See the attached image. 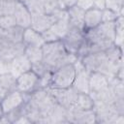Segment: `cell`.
<instances>
[{"label":"cell","mask_w":124,"mask_h":124,"mask_svg":"<svg viewBox=\"0 0 124 124\" xmlns=\"http://www.w3.org/2000/svg\"><path fill=\"white\" fill-rule=\"evenodd\" d=\"M76 5L80 9H82L83 11H87L94 7L93 0H78Z\"/></svg>","instance_id":"32"},{"label":"cell","mask_w":124,"mask_h":124,"mask_svg":"<svg viewBox=\"0 0 124 124\" xmlns=\"http://www.w3.org/2000/svg\"><path fill=\"white\" fill-rule=\"evenodd\" d=\"M70 27L69 21H68V17L66 18H61V19H57L51 26L50 29L54 32V34L61 40L67 33L68 29Z\"/></svg>","instance_id":"21"},{"label":"cell","mask_w":124,"mask_h":124,"mask_svg":"<svg viewBox=\"0 0 124 124\" xmlns=\"http://www.w3.org/2000/svg\"><path fill=\"white\" fill-rule=\"evenodd\" d=\"M124 19L123 16L120 15L114 21L115 25V37H114V45L123 48V39H124Z\"/></svg>","instance_id":"22"},{"label":"cell","mask_w":124,"mask_h":124,"mask_svg":"<svg viewBox=\"0 0 124 124\" xmlns=\"http://www.w3.org/2000/svg\"><path fill=\"white\" fill-rule=\"evenodd\" d=\"M16 90V78L11 73L0 76V100Z\"/></svg>","instance_id":"13"},{"label":"cell","mask_w":124,"mask_h":124,"mask_svg":"<svg viewBox=\"0 0 124 124\" xmlns=\"http://www.w3.org/2000/svg\"><path fill=\"white\" fill-rule=\"evenodd\" d=\"M31 124V121H30V119L27 117V115H23V116H21V117H19L16 122H15V124Z\"/></svg>","instance_id":"34"},{"label":"cell","mask_w":124,"mask_h":124,"mask_svg":"<svg viewBox=\"0 0 124 124\" xmlns=\"http://www.w3.org/2000/svg\"><path fill=\"white\" fill-rule=\"evenodd\" d=\"M22 42L26 46H42L45 44L41 33L35 31L31 27L25 28L24 33H23V41Z\"/></svg>","instance_id":"17"},{"label":"cell","mask_w":124,"mask_h":124,"mask_svg":"<svg viewBox=\"0 0 124 124\" xmlns=\"http://www.w3.org/2000/svg\"><path fill=\"white\" fill-rule=\"evenodd\" d=\"M39 77L32 71L29 70L16 78V90L24 93L29 94L36 89L37 81Z\"/></svg>","instance_id":"7"},{"label":"cell","mask_w":124,"mask_h":124,"mask_svg":"<svg viewBox=\"0 0 124 124\" xmlns=\"http://www.w3.org/2000/svg\"><path fill=\"white\" fill-rule=\"evenodd\" d=\"M26 98V94L15 90L11 93H9L7 96H5L3 99L0 100V105L2 108V110L4 113H8L9 111L13 110L19 105H21Z\"/></svg>","instance_id":"8"},{"label":"cell","mask_w":124,"mask_h":124,"mask_svg":"<svg viewBox=\"0 0 124 124\" xmlns=\"http://www.w3.org/2000/svg\"><path fill=\"white\" fill-rule=\"evenodd\" d=\"M3 114H4V112H3V110H2V108H1V105H0V117H1Z\"/></svg>","instance_id":"38"},{"label":"cell","mask_w":124,"mask_h":124,"mask_svg":"<svg viewBox=\"0 0 124 124\" xmlns=\"http://www.w3.org/2000/svg\"><path fill=\"white\" fill-rule=\"evenodd\" d=\"M15 25L16 24V20L13 16H0V29L7 30Z\"/></svg>","instance_id":"30"},{"label":"cell","mask_w":124,"mask_h":124,"mask_svg":"<svg viewBox=\"0 0 124 124\" xmlns=\"http://www.w3.org/2000/svg\"><path fill=\"white\" fill-rule=\"evenodd\" d=\"M79 59L81 60L85 70L88 71L89 73H92V72H99L101 67L108 60V57L104 50V51L91 52Z\"/></svg>","instance_id":"6"},{"label":"cell","mask_w":124,"mask_h":124,"mask_svg":"<svg viewBox=\"0 0 124 124\" xmlns=\"http://www.w3.org/2000/svg\"><path fill=\"white\" fill-rule=\"evenodd\" d=\"M94 101L89 93H78L76 103L72 107L76 109H92Z\"/></svg>","instance_id":"19"},{"label":"cell","mask_w":124,"mask_h":124,"mask_svg":"<svg viewBox=\"0 0 124 124\" xmlns=\"http://www.w3.org/2000/svg\"><path fill=\"white\" fill-rule=\"evenodd\" d=\"M11 61H6L3 59H0V76L4 74H8L11 72Z\"/></svg>","instance_id":"33"},{"label":"cell","mask_w":124,"mask_h":124,"mask_svg":"<svg viewBox=\"0 0 124 124\" xmlns=\"http://www.w3.org/2000/svg\"><path fill=\"white\" fill-rule=\"evenodd\" d=\"M41 35H42V38H43V40H44L45 43H50V42H55V41L60 40V39L54 34V32H53L50 28H48V29H46V31L42 32Z\"/></svg>","instance_id":"31"},{"label":"cell","mask_w":124,"mask_h":124,"mask_svg":"<svg viewBox=\"0 0 124 124\" xmlns=\"http://www.w3.org/2000/svg\"><path fill=\"white\" fill-rule=\"evenodd\" d=\"M66 11H67L68 21H69L70 26L78 27V28L84 30L83 19H84L85 11H83L82 9L78 7L77 5H74V6L70 7V8H68V9H66Z\"/></svg>","instance_id":"12"},{"label":"cell","mask_w":124,"mask_h":124,"mask_svg":"<svg viewBox=\"0 0 124 124\" xmlns=\"http://www.w3.org/2000/svg\"><path fill=\"white\" fill-rule=\"evenodd\" d=\"M31 70L38 76V77H41L46 73H49V72H52L51 68L46 64L45 63L43 60L42 61H39V62H36V63H32L31 64Z\"/></svg>","instance_id":"26"},{"label":"cell","mask_w":124,"mask_h":124,"mask_svg":"<svg viewBox=\"0 0 124 124\" xmlns=\"http://www.w3.org/2000/svg\"><path fill=\"white\" fill-rule=\"evenodd\" d=\"M84 38L85 35L83 29L75 26H70L66 35L61 39V41L64 45L65 49L69 53H73L77 55L78 48L80 47L82 42L84 41Z\"/></svg>","instance_id":"5"},{"label":"cell","mask_w":124,"mask_h":124,"mask_svg":"<svg viewBox=\"0 0 124 124\" xmlns=\"http://www.w3.org/2000/svg\"><path fill=\"white\" fill-rule=\"evenodd\" d=\"M25 28H22L18 25H15L7 30H3L4 36L12 43H20L23 41V33Z\"/></svg>","instance_id":"20"},{"label":"cell","mask_w":124,"mask_h":124,"mask_svg":"<svg viewBox=\"0 0 124 124\" xmlns=\"http://www.w3.org/2000/svg\"><path fill=\"white\" fill-rule=\"evenodd\" d=\"M55 22V18L48 14L41 13L31 15V25L30 27L35 31L42 33L46 29L50 28V26Z\"/></svg>","instance_id":"9"},{"label":"cell","mask_w":124,"mask_h":124,"mask_svg":"<svg viewBox=\"0 0 124 124\" xmlns=\"http://www.w3.org/2000/svg\"><path fill=\"white\" fill-rule=\"evenodd\" d=\"M85 39L90 44V53L104 51L114 45L115 25L113 22H101L98 26L84 31Z\"/></svg>","instance_id":"1"},{"label":"cell","mask_w":124,"mask_h":124,"mask_svg":"<svg viewBox=\"0 0 124 124\" xmlns=\"http://www.w3.org/2000/svg\"><path fill=\"white\" fill-rule=\"evenodd\" d=\"M24 54L32 63H36L43 60V50L42 46H26Z\"/></svg>","instance_id":"23"},{"label":"cell","mask_w":124,"mask_h":124,"mask_svg":"<svg viewBox=\"0 0 124 124\" xmlns=\"http://www.w3.org/2000/svg\"><path fill=\"white\" fill-rule=\"evenodd\" d=\"M24 5L27 7L31 15L45 13L43 0H27L26 2H24Z\"/></svg>","instance_id":"25"},{"label":"cell","mask_w":124,"mask_h":124,"mask_svg":"<svg viewBox=\"0 0 124 124\" xmlns=\"http://www.w3.org/2000/svg\"><path fill=\"white\" fill-rule=\"evenodd\" d=\"M76 77V70L73 64H66L59 67L51 74L50 87L68 88L73 85Z\"/></svg>","instance_id":"3"},{"label":"cell","mask_w":124,"mask_h":124,"mask_svg":"<svg viewBox=\"0 0 124 124\" xmlns=\"http://www.w3.org/2000/svg\"><path fill=\"white\" fill-rule=\"evenodd\" d=\"M123 3L124 0H106L105 8L109 9L119 15H123Z\"/></svg>","instance_id":"28"},{"label":"cell","mask_w":124,"mask_h":124,"mask_svg":"<svg viewBox=\"0 0 124 124\" xmlns=\"http://www.w3.org/2000/svg\"><path fill=\"white\" fill-rule=\"evenodd\" d=\"M68 108L59 104H55L49 112L50 123H67Z\"/></svg>","instance_id":"18"},{"label":"cell","mask_w":124,"mask_h":124,"mask_svg":"<svg viewBox=\"0 0 124 124\" xmlns=\"http://www.w3.org/2000/svg\"><path fill=\"white\" fill-rule=\"evenodd\" d=\"M93 3H94V8H97V9H100V10L105 9L106 0H93Z\"/></svg>","instance_id":"35"},{"label":"cell","mask_w":124,"mask_h":124,"mask_svg":"<svg viewBox=\"0 0 124 124\" xmlns=\"http://www.w3.org/2000/svg\"><path fill=\"white\" fill-rule=\"evenodd\" d=\"M101 22H102V10L93 7L85 11L84 19H83L84 30L92 29L98 26Z\"/></svg>","instance_id":"15"},{"label":"cell","mask_w":124,"mask_h":124,"mask_svg":"<svg viewBox=\"0 0 124 124\" xmlns=\"http://www.w3.org/2000/svg\"><path fill=\"white\" fill-rule=\"evenodd\" d=\"M10 64H11V72L10 73L13 76H15L16 78H17L21 74L31 70V62L29 61V59L26 57L25 54L16 56L15 58H13L11 60Z\"/></svg>","instance_id":"11"},{"label":"cell","mask_w":124,"mask_h":124,"mask_svg":"<svg viewBox=\"0 0 124 124\" xmlns=\"http://www.w3.org/2000/svg\"><path fill=\"white\" fill-rule=\"evenodd\" d=\"M42 50L43 61L51 68L52 72L66 64H73L78 59L76 54L69 53L65 49L61 40L45 43L42 46Z\"/></svg>","instance_id":"2"},{"label":"cell","mask_w":124,"mask_h":124,"mask_svg":"<svg viewBox=\"0 0 124 124\" xmlns=\"http://www.w3.org/2000/svg\"><path fill=\"white\" fill-rule=\"evenodd\" d=\"M115 78L124 80V66H121V67L118 69V71H117V73H116V75H115Z\"/></svg>","instance_id":"36"},{"label":"cell","mask_w":124,"mask_h":124,"mask_svg":"<svg viewBox=\"0 0 124 124\" xmlns=\"http://www.w3.org/2000/svg\"><path fill=\"white\" fill-rule=\"evenodd\" d=\"M108 85V78L99 72L89 74V92H98Z\"/></svg>","instance_id":"16"},{"label":"cell","mask_w":124,"mask_h":124,"mask_svg":"<svg viewBox=\"0 0 124 124\" xmlns=\"http://www.w3.org/2000/svg\"><path fill=\"white\" fill-rule=\"evenodd\" d=\"M17 1H19V2H22V3H24V2H26L27 0H17Z\"/></svg>","instance_id":"39"},{"label":"cell","mask_w":124,"mask_h":124,"mask_svg":"<svg viewBox=\"0 0 124 124\" xmlns=\"http://www.w3.org/2000/svg\"><path fill=\"white\" fill-rule=\"evenodd\" d=\"M46 91L56 104H59L66 108H70L74 106L78 95V92L72 86L68 88H56L49 86L46 88Z\"/></svg>","instance_id":"4"},{"label":"cell","mask_w":124,"mask_h":124,"mask_svg":"<svg viewBox=\"0 0 124 124\" xmlns=\"http://www.w3.org/2000/svg\"><path fill=\"white\" fill-rule=\"evenodd\" d=\"M89 72L85 69L76 72V77L72 87L78 93H89Z\"/></svg>","instance_id":"14"},{"label":"cell","mask_w":124,"mask_h":124,"mask_svg":"<svg viewBox=\"0 0 124 124\" xmlns=\"http://www.w3.org/2000/svg\"><path fill=\"white\" fill-rule=\"evenodd\" d=\"M17 0H0V16H13Z\"/></svg>","instance_id":"24"},{"label":"cell","mask_w":124,"mask_h":124,"mask_svg":"<svg viewBox=\"0 0 124 124\" xmlns=\"http://www.w3.org/2000/svg\"><path fill=\"white\" fill-rule=\"evenodd\" d=\"M11 121L9 120V118L7 117V115L4 113L1 117H0V124H10Z\"/></svg>","instance_id":"37"},{"label":"cell","mask_w":124,"mask_h":124,"mask_svg":"<svg viewBox=\"0 0 124 124\" xmlns=\"http://www.w3.org/2000/svg\"><path fill=\"white\" fill-rule=\"evenodd\" d=\"M119 16V14L105 8L104 10H102V22H113Z\"/></svg>","instance_id":"29"},{"label":"cell","mask_w":124,"mask_h":124,"mask_svg":"<svg viewBox=\"0 0 124 124\" xmlns=\"http://www.w3.org/2000/svg\"><path fill=\"white\" fill-rule=\"evenodd\" d=\"M44 10L46 14L51 15L59 9H63L59 0H43Z\"/></svg>","instance_id":"27"},{"label":"cell","mask_w":124,"mask_h":124,"mask_svg":"<svg viewBox=\"0 0 124 124\" xmlns=\"http://www.w3.org/2000/svg\"><path fill=\"white\" fill-rule=\"evenodd\" d=\"M13 16L16 20V25H18L22 28L30 27V25H31V13L27 9V7L24 5V3L19 2V1L16 2Z\"/></svg>","instance_id":"10"}]
</instances>
